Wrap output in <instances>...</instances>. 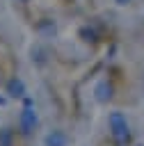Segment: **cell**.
I'll return each mask as SVG.
<instances>
[{
    "instance_id": "2",
    "label": "cell",
    "mask_w": 144,
    "mask_h": 146,
    "mask_svg": "<svg viewBox=\"0 0 144 146\" xmlns=\"http://www.w3.org/2000/svg\"><path fill=\"white\" fill-rule=\"evenodd\" d=\"M16 2H25V0H16Z\"/></svg>"
},
{
    "instance_id": "1",
    "label": "cell",
    "mask_w": 144,
    "mask_h": 146,
    "mask_svg": "<svg viewBox=\"0 0 144 146\" xmlns=\"http://www.w3.org/2000/svg\"><path fill=\"white\" fill-rule=\"evenodd\" d=\"M114 2H117V5H121V7H123V5H130V2H133V0H114Z\"/></svg>"
}]
</instances>
